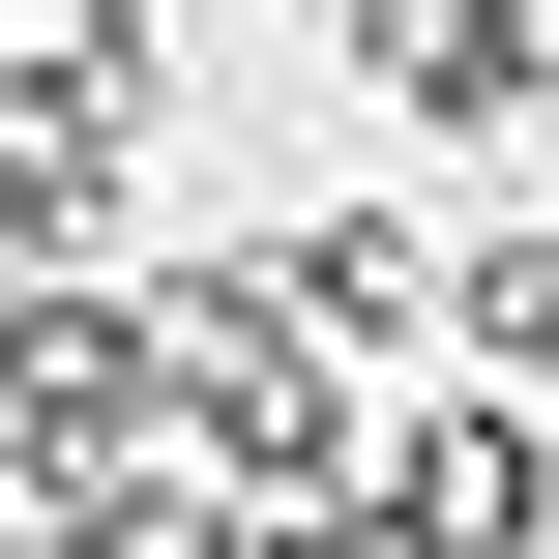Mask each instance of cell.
Wrapping results in <instances>:
<instances>
[{"instance_id": "1", "label": "cell", "mask_w": 559, "mask_h": 559, "mask_svg": "<svg viewBox=\"0 0 559 559\" xmlns=\"http://www.w3.org/2000/svg\"><path fill=\"white\" fill-rule=\"evenodd\" d=\"M354 559H559V413H413L383 472H354Z\"/></svg>"}, {"instance_id": "4", "label": "cell", "mask_w": 559, "mask_h": 559, "mask_svg": "<svg viewBox=\"0 0 559 559\" xmlns=\"http://www.w3.org/2000/svg\"><path fill=\"white\" fill-rule=\"evenodd\" d=\"M442 324H472V383H501V413H559V206H501V236L442 265Z\"/></svg>"}, {"instance_id": "3", "label": "cell", "mask_w": 559, "mask_h": 559, "mask_svg": "<svg viewBox=\"0 0 559 559\" xmlns=\"http://www.w3.org/2000/svg\"><path fill=\"white\" fill-rule=\"evenodd\" d=\"M354 59H383V118H413V147H501V118H559V29H531V0H383Z\"/></svg>"}, {"instance_id": "2", "label": "cell", "mask_w": 559, "mask_h": 559, "mask_svg": "<svg viewBox=\"0 0 559 559\" xmlns=\"http://www.w3.org/2000/svg\"><path fill=\"white\" fill-rule=\"evenodd\" d=\"M265 324H295L324 383H354V354H442V236H413V206H295V236H265Z\"/></svg>"}]
</instances>
